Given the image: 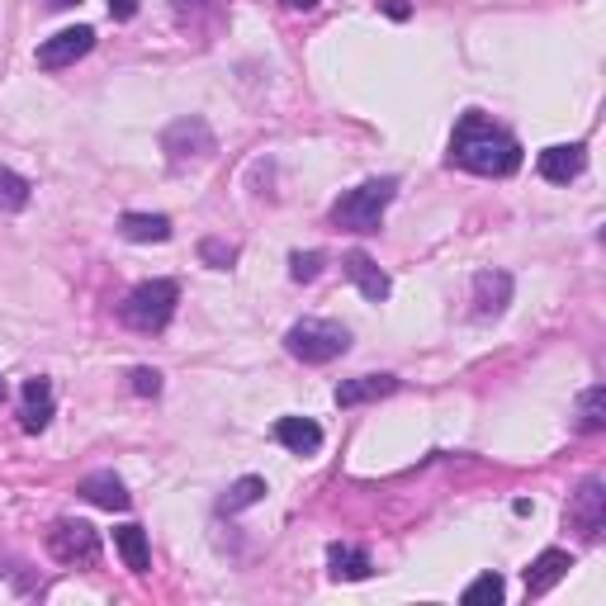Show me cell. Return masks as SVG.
Wrapping results in <instances>:
<instances>
[{
    "instance_id": "cell-1",
    "label": "cell",
    "mask_w": 606,
    "mask_h": 606,
    "mask_svg": "<svg viewBox=\"0 0 606 606\" xmlns=\"http://www.w3.org/2000/svg\"><path fill=\"white\" fill-rule=\"evenodd\" d=\"M450 166H460L469 176H512L521 171V143L516 133L493 124L479 109H464L460 124L450 133Z\"/></svg>"
},
{
    "instance_id": "cell-2",
    "label": "cell",
    "mask_w": 606,
    "mask_h": 606,
    "mask_svg": "<svg viewBox=\"0 0 606 606\" xmlns=\"http://www.w3.org/2000/svg\"><path fill=\"white\" fill-rule=\"evenodd\" d=\"M176 303H180V284L176 280H143V284H133V290L124 294L119 323L133 327V332H143V336H157V332L171 327Z\"/></svg>"
},
{
    "instance_id": "cell-3",
    "label": "cell",
    "mask_w": 606,
    "mask_h": 606,
    "mask_svg": "<svg viewBox=\"0 0 606 606\" xmlns=\"http://www.w3.org/2000/svg\"><path fill=\"white\" fill-rule=\"evenodd\" d=\"M394 195H398V180H394V176L361 180L356 190H346V195L332 205V228H346V232H379L384 209L394 205Z\"/></svg>"
},
{
    "instance_id": "cell-4",
    "label": "cell",
    "mask_w": 606,
    "mask_h": 606,
    "mask_svg": "<svg viewBox=\"0 0 606 606\" xmlns=\"http://www.w3.org/2000/svg\"><path fill=\"white\" fill-rule=\"evenodd\" d=\"M284 351L303 365H332L351 351V332L342 323H332V317H303V323L284 332Z\"/></svg>"
},
{
    "instance_id": "cell-5",
    "label": "cell",
    "mask_w": 606,
    "mask_h": 606,
    "mask_svg": "<svg viewBox=\"0 0 606 606\" xmlns=\"http://www.w3.org/2000/svg\"><path fill=\"white\" fill-rule=\"evenodd\" d=\"M161 152H166V161H171L176 171H185V166L209 161L213 152H218V138H213V128L199 119V114H185V119L166 124V133H161Z\"/></svg>"
},
{
    "instance_id": "cell-6",
    "label": "cell",
    "mask_w": 606,
    "mask_h": 606,
    "mask_svg": "<svg viewBox=\"0 0 606 606\" xmlns=\"http://www.w3.org/2000/svg\"><path fill=\"white\" fill-rule=\"evenodd\" d=\"M48 554H53L62 568H91V564H100V531L91 521L62 516V521H53V531H48Z\"/></svg>"
},
{
    "instance_id": "cell-7",
    "label": "cell",
    "mask_w": 606,
    "mask_h": 606,
    "mask_svg": "<svg viewBox=\"0 0 606 606\" xmlns=\"http://www.w3.org/2000/svg\"><path fill=\"white\" fill-rule=\"evenodd\" d=\"M568 521H574V531L587 545L602 541V531H606V483L602 479H583L574 502H568Z\"/></svg>"
},
{
    "instance_id": "cell-8",
    "label": "cell",
    "mask_w": 606,
    "mask_h": 606,
    "mask_svg": "<svg viewBox=\"0 0 606 606\" xmlns=\"http://www.w3.org/2000/svg\"><path fill=\"white\" fill-rule=\"evenodd\" d=\"M91 48H95V29L91 24L62 29V33H53V39L39 43V66H43V72H62V66H72V62L86 58Z\"/></svg>"
},
{
    "instance_id": "cell-9",
    "label": "cell",
    "mask_w": 606,
    "mask_h": 606,
    "mask_svg": "<svg viewBox=\"0 0 606 606\" xmlns=\"http://www.w3.org/2000/svg\"><path fill=\"white\" fill-rule=\"evenodd\" d=\"M53 412H58L53 379H43V375L24 379V389H20V427L29 436H39V431H48V422H53Z\"/></svg>"
},
{
    "instance_id": "cell-10",
    "label": "cell",
    "mask_w": 606,
    "mask_h": 606,
    "mask_svg": "<svg viewBox=\"0 0 606 606\" xmlns=\"http://www.w3.org/2000/svg\"><path fill=\"white\" fill-rule=\"evenodd\" d=\"M535 171H541L550 185H568L587 171V147L583 143H554L535 157Z\"/></svg>"
},
{
    "instance_id": "cell-11",
    "label": "cell",
    "mask_w": 606,
    "mask_h": 606,
    "mask_svg": "<svg viewBox=\"0 0 606 606\" xmlns=\"http://www.w3.org/2000/svg\"><path fill=\"white\" fill-rule=\"evenodd\" d=\"M171 14L180 29L199 33V39H213L223 29V14H228V0H171Z\"/></svg>"
},
{
    "instance_id": "cell-12",
    "label": "cell",
    "mask_w": 606,
    "mask_h": 606,
    "mask_svg": "<svg viewBox=\"0 0 606 606\" xmlns=\"http://www.w3.org/2000/svg\"><path fill=\"white\" fill-rule=\"evenodd\" d=\"M512 303V275L508 271H479L474 275V317L488 323V317H502Z\"/></svg>"
},
{
    "instance_id": "cell-13",
    "label": "cell",
    "mask_w": 606,
    "mask_h": 606,
    "mask_svg": "<svg viewBox=\"0 0 606 606\" xmlns=\"http://www.w3.org/2000/svg\"><path fill=\"white\" fill-rule=\"evenodd\" d=\"M76 493L91 502V508H105V512H128L133 508V498H128V488L119 474H109V469H100V474H86L76 483Z\"/></svg>"
},
{
    "instance_id": "cell-14",
    "label": "cell",
    "mask_w": 606,
    "mask_h": 606,
    "mask_svg": "<svg viewBox=\"0 0 606 606\" xmlns=\"http://www.w3.org/2000/svg\"><path fill=\"white\" fill-rule=\"evenodd\" d=\"M346 275H351V284H356L369 303H384V299L394 294V280L379 271L369 251H346Z\"/></svg>"
},
{
    "instance_id": "cell-15",
    "label": "cell",
    "mask_w": 606,
    "mask_h": 606,
    "mask_svg": "<svg viewBox=\"0 0 606 606\" xmlns=\"http://www.w3.org/2000/svg\"><path fill=\"white\" fill-rule=\"evenodd\" d=\"M389 394H398L394 375H356V379L336 384V408H361V403H379Z\"/></svg>"
},
{
    "instance_id": "cell-16",
    "label": "cell",
    "mask_w": 606,
    "mask_h": 606,
    "mask_svg": "<svg viewBox=\"0 0 606 606\" xmlns=\"http://www.w3.org/2000/svg\"><path fill=\"white\" fill-rule=\"evenodd\" d=\"M275 441L290 454H317V450H323V427H317L313 417H280Z\"/></svg>"
},
{
    "instance_id": "cell-17",
    "label": "cell",
    "mask_w": 606,
    "mask_h": 606,
    "mask_svg": "<svg viewBox=\"0 0 606 606\" xmlns=\"http://www.w3.org/2000/svg\"><path fill=\"white\" fill-rule=\"evenodd\" d=\"M568 568H574V560H568L564 550H545L541 560H535L531 568H526V597H545L554 583H560Z\"/></svg>"
},
{
    "instance_id": "cell-18",
    "label": "cell",
    "mask_w": 606,
    "mask_h": 606,
    "mask_svg": "<svg viewBox=\"0 0 606 606\" xmlns=\"http://www.w3.org/2000/svg\"><path fill=\"white\" fill-rule=\"evenodd\" d=\"M327 568L336 583H365L375 574V564H369V554L361 545H327Z\"/></svg>"
},
{
    "instance_id": "cell-19",
    "label": "cell",
    "mask_w": 606,
    "mask_h": 606,
    "mask_svg": "<svg viewBox=\"0 0 606 606\" xmlns=\"http://www.w3.org/2000/svg\"><path fill=\"white\" fill-rule=\"evenodd\" d=\"M265 493H271V488H265L261 474H242L238 483H228L223 498H218V512H223V516H238V512H247V508H257Z\"/></svg>"
},
{
    "instance_id": "cell-20",
    "label": "cell",
    "mask_w": 606,
    "mask_h": 606,
    "mask_svg": "<svg viewBox=\"0 0 606 606\" xmlns=\"http://www.w3.org/2000/svg\"><path fill=\"white\" fill-rule=\"evenodd\" d=\"M119 232L128 242H166V238H171V218H166V213H124Z\"/></svg>"
},
{
    "instance_id": "cell-21",
    "label": "cell",
    "mask_w": 606,
    "mask_h": 606,
    "mask_svg": "<svg viewBox=\"0 0 606 606\" xmlns=\"http://www.w3.org/2000/svg\"><path fill=\"white\" fill-rule=\"evenodd\" d=\"M114 550L124 554V564L133 568V574H147V568H152L147 531H143V526H133V521H128V526H119V531H114Z\"/></svg>"
},
{
    "instance_id": "cell-22",
    "label": "cell",
    "mask_w": 606,
    "mask_h": 606,
    "mask_svg": "<svg viewBox=\"0 0 606 606\" xmlns=\"http://www.w3.org/2000/svg\"><path fill=\"white\" fill-rule=\"evenodd\" d=\"M29 199H33V185H29L20 171L0 166V209H6V213H20V209H29Z\"/></svg>"
},
{
    "instance_id": "cell-23",
    "label": "cell",
    "mask_w": 606,
    "mask_h": 606,
    "mask_svg": "<svg viewBox=\"0 0 606 606\" xmlns=\"http://www.w3.org/2000/svg\"><path fill=\"white\" fill-rule=\"evenodd\" d=\"M606 427V389L593 384L583 398H578V431H602Z\"/></svg>"
},
{
    "instance_id": "cell-24",
    "label": "cell",
    "mask_w": 606,
    "mask_h": 606,
    "mask_svg": "<svg viewBox=\"0 0 606 606\" xmlns=\"http://www.w3.org/2000/svg\"><path fill=\"white\" fill-rule=\"evenodd\" d=\"M508 597V583H502V574H493V568H488V574H479L474 583L464 587V606H479V602H502Z\"/></svg>"
},
{
    "instance_id": "cell-25",
    "label": "cell",
    "mask_w": 606,
    "mask_h": 606,
    "mask_svg": "<svg viewBox=\"0 0 606 606\" xmlns=\"http://www.w3.org/2000/svg\"><path fill=\"white\" fill-rule=\"evenodd\" d=\"M323 265H327L323 251H294V257H290V280L294 284H313L317 275H323Z\"/></svg>"
},
{
    "instance_id": "cell-26",
    "label": "cell",
    "mask_w": 606,
    "mask_h": 606,
    "mask_svg": "<svg viewBox=\"0 0 606 606\" xmlns=\"http://www.w3.org/2000/svg\"><path fill=\"white\" fill-rule=\"evenodd\" d=\"M199 261L213 265V271H228V265L238 261V247H232V242H218V238H205V242H199Z\"/></svg>"
},
{
    "instance_id": "cell-27",
    "label": "cell",
    "mask_w": 606,
    "mask_h": 606,
    "mask_svg": "<svg viewBox=\"0 0 606 606\" xmlns=\"http://www.w3.org/2000/svg\"><path fill=\"white\" fill-rule=\"evenodd\" d=\"M128 379H133V394H138V398H157L161 394V375L152 365H138Z\"/></svg>"
},
{
    "instance_id": "cell-28",
    "label": "cell",
    "mask_w": 606,
    "mask_h": 606,
    "mask_svg": "<svg viewBox=\"0 0 606 606\" xmlns=\"http://www.w3.org/2000/svg\"><path fill=\"white\" fill-rule=\"evenodd\" d=\"M109 14H114V20H133V14H138V0H109Z\"/></svg>"
},
{
    "instance_id": "cell-29",
    "label": "cell",
    "mask_w": 606,
    "mask_h": 606,
    "mask_svg": "<svg viewBox=\"0 0 606 606\" xmlns=\"http://www.w3.org/2000/svg\"><path fill=\"white\" fill-rule=\"evenodd\" d=\"M384 10H389L394 20H408V6H403V0H384Z\"/></svg>"
},
{
    "instance_id": "cell-30",
    "label": "cell",
    "mask_w": 606,
    "mask_h": 606,
    "mask_svg": "<svg viewBox=\"0 0 606 606\" xmlns=\"http://www.w3.org/2000/svg\"><path fill=\"white\" fill-rule=\"evenodd\" d=\"M290 10H299V14H309V10H317V0H284Z\"/></svg>"
},
{
    "instance_id": "cell-31",
    "label": "cell",
    "mask_w": 606,
    "mask_h": 606,
    "mask_svg": "<svg viewBox=\"0 0 606 606\" xmlns=\"http://www.w3.org/2000/svg\"><path fill=\"white\" fill-rule=\"evenodd\" d=\"M53 10H72V6H81V0H48Z\"/></svg>"
},
{
    "instance_id": "cell-32",
    "label": "cell",
    "mask_w": 606,
    "mask_h": 606,
    "mask_svg": "<svg viewBox=\"0 0 606 606\" xmlns=\"http://www.w3.org/2000/svg\"><path fill=\"white\" fill-rule=\"evenodd\" d=\"M0 403H6V379H0Z\"/></svg>"
}]
</instances>
